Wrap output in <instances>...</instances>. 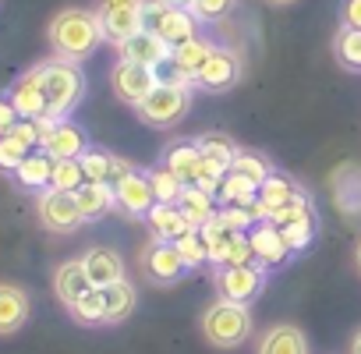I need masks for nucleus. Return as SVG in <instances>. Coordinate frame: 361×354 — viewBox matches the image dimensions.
Listing matches in <instances>:
<instances>
[{
	"mask_svg": "<svg viewBox=\"0 0 361 354\" xmlns=\"http://www.w3.org/2000/svg\"><path fill=\"white\" fill-rule=\"evenodd\" d=\"M50 47L57 57L64 61H85L96 54V47L103 43V29H99V15L96 11H82V8H68L61 15H54L50 29Z\"/></svg>",
	"mask_w": 361,
	"mask_h": 354,
	"instance_id": "f257e3e1",
	"label": "nucleus"
},
{
	"mask_svg": "<svg viewBox=\"0 0 361 354\" xmlns=\"http://www.w3.org/2000/svg\"><path fill=\"white\" fill-rule=\"evenodd\" d=\"M39 75H43V92H47V121H64L85 96V78L78 64L54 57L39 64Z\"/></svg>",
	"mask_w": 361,
	"mask_h": 354,
	"instance_id": "f03ea898",
	"label": "nucleus"
},
{
	"mask_svg": "<svg viewBox=\"0 0 361 354\" xmlns=\"http://www.w3.org/2000/svg\"><path fill=\"white\" fill-rule=\"evenodd\" d=\"M199 326H202V336H206L213 347L234 350V347H241V343L252 336V308L241 305V301L216 298V301L202 312Z\"/></svg>",
	"mask_w": 361,
	"mask_h": 354,
	"instance_id": "7ed1b4c3",
	"label": "nucleus"
},
{
	"mask_svg": "<svg viewBox=\"0 0 361 354\" xmlns=\"http://www.w3.org/2000/svg\"><path fill=\"white\" fill-rule=\"evenodd\" d=\"M135 110H138V117H142L149 128H173V124L185 121L188 110H192V89L156 82V89H152Z\"/></svg>",
	"mask_w": 361,
	"mask_h": 354,
	"instance_id": "20e7f679",
	"label": "nucleus"
},
{
	"mask_svg": "<svg viewBox=\"0 0 361 354\" xmlns=\"http://www.w3.org/2000/svg\"><path fill=\"white\" fill-rule=\"evenodd\" d=\"M142 18H145V29L152 36H159L163 43H170V47H180V43L195 39V15L192 11L166 8V4L149 0V4L142 8Z\"/></svg>",
	"mask_w": 361,
	"mask_h": 354,
	"instance_id": "39448f33",
	"label": "nucleus"
},
{
	"mask_svg": "<svg viewBox=\"0 0 361 354\" xmlns=\"http://www.w3.org/2000/svg\"><path fill=\"white\" fill-rule=\"evenodd\" d=\"M36 213H39V224H43L47 231H54V234H75V231L85 224L75 192L43 188V192H39V202H36Z\"/></svg>",
	"mask_w": 361,
	"mask_h": 354,
	"instance_id": "423d86ee",
	"label": "nucleus"
},
{
	"mask_svg": "<svg viewBox=\"0 0 361 354\" xmlns=\"http://www.w3.org/2000/svg\"><path fill=\"white\" fill-rule=\"evenodd\" d=\"M138 266H142L145 280H152V283H159V287L177 283L180 276H185V269H188L185 259H180V252H177V245H173V241H159V238H152V241L142 248Z\"/></svg>",
	"mask_w": 361,
	"mask_h": 354,
	"instance_id": "0eeeda50",
	"label": "nucleus"
},
{
	"mask_svg": "<svg viewBox=\"0 0 361 354\" xmlns=\"http://www.w3.org/2000/svg\"><path fill=\"white\" fill-rule=\"evenodd\" d=\"M39 149L50 156V159H82V152L89 149V138L78 124L71 121H39Z\"/></svg>",
	"mask_w": 361,
	"mask_h": 354,
	"instance_id": "6e6552de",
	"label": "nucleus"
},
{
	"mask_svg": "<svg viewBox=\"0 0 361 354\" xmlns=\"http://www.w3.org/2000/svg\"><path fill=\"white\" fill-rule=\"evenodd\" d=\"M262 287H266V269L259 262H252V266H220V273H216V291L227 301L248 305L262 294Z\"/></svg>",
	"mask_w": 361,
	"mask_h": 354,
	"instance_id": "1a4fd4ad",
	"label": "nucleus"
},
{
	"mask_svg": "<svg viewBox=\"0 0 361 354\" xmlns=\"http://www.w3.org/2000/svg\"><path fill=\"white\" fill-rule=\"evenodd\" d=\"M110 89H114V96L121 103L138 106L156 89V71L152 68H142V64H131V61H117L114 71H110Z\"/></svg>",
	"mask_w": 361,
	"mask_h": 354,
	"instance_id": "9d476101",
	"label": "nucleus"
},
{
	"mask_svg": "<svg viewBox=\"0 0 361 354\" xmlns=\"http://www.w3.org/2000/svg\"><path fill=\"white\" fill-rule=\"evenodd\" d=\"M238 78H241V57L227 47H213L209 61L195 75V85L206 89V92H227Z\"/></svg>",
	"mask_w": 361,
	"mask_h": 354,
	"instance_id": "9b49d317",
	"label": "nucleus"
},
{
	"mask_svg": "<svg viewBox=\"0 0 361 354\" xmlns=\"http://www.w3.org/2000/svg\"><path fill=\"white\" fill-rule=\"evenodd\" d=\"M114 199H117V209L128 213V216H145L152 206H156V195H152V185H149V173H124L121 181L114 185Z\"/></svg>",
	"mask_w": 361,
	"mask_h": 354,
	"instance_id": "f8f14e48",
	"label": "nucleus"
},
{
	"mask_svg": "<svg viewBox=\"0 0 361 354\" xmlns=\"http://www.w3.org/2000/svg\"><path fill=\"white\" fill-rule=\"evenodd\" d=\"M39 138H43L39 121H18V124L11 128V135L0 138V170H8V173L18 170L22 159L39 145Z\"/></svg>",
	"mask_w": 361,
	"mask_h": 354,
	"instance_id": "ddd939ff",
	"label": "nucleus"
},
{
	"mask_svg": "<svg viewBox=\"0 0 361 354\" xmlns=\"http://www.w3.org/2000/svg\"><path fill=\"white\" fill-rule=\"evenodd\" d=\"M145 8V4H142ZM142 8H110V11H96L99 15V29H103V43L124 47L128 39H135L145 29Z\"/></svg>",
	"mask_w": 361,
	"mask_h": 354,
	"instance_id": "4468645a",
	"label": "nucleus"
},
{
	"mask_svg": "<svg viewBox=\"0 0 361 354\" xmlns=\"http://www.w3.org/2000/svg\"><path fill=\"white\" fill-rule=\"evenodd\" d=\"M11 106L18 110L22 121H43L47 117V92H43V75L39 68H32L29 75H22L11 89Z\"/></svg>",
	"mask_w": 361,
	"mask_h": 354,
	"instance_id": "2eb2a0df",
	"label": "nucleus"
},
{
	"mask_svg": "<svg viewBox=\"0 0 361 354\" xmlns=\"http://www.w3.org/2000/svg\"><path fill=\"white\" fill-rule=\"evenodd\" d=\"M121 50V61H131V64H142V68H163L170 57H173V47L170 43H163L159 36H152L149 29H142L135 39H128L124 47H117Z\"/></svg>",
	"mask_w": 361,
	"mask_h": 354,
	"instance_id": "dca6fc26",
	"label": "nucleus"
},
{
	"mask_svg": "<svg viewBox=\"0 0 361 354\" xmlns=\"http://www.w3.org/2000/svg\"><path fill=\"white\" fill-rule=\"evenodd\" d=\"M255 354H312L308 336L294 322H276L255 340Z\"/></svg>",
	"mask_w": 361,
	"mask_h": 354,
	"instance_id": "f3484780",
	"label": "nucleus"
},
{
	"mask_svg": "<svg viewBox=\"0 0 361 354\" xmlns=\"http://www.w3.org/2000/svg\"><path fill=\"white\" fill-rule=\"evenodd\" d=\"M252 252H255V262L259 266H280L287 262L290 255V245L283 241V231L269 220H259V227H252Z\"/></svg>",
	"mask_w": 361,
	"mask_h": 354,
	"instance_id": "a211bd4d",
	"label": "nucleus"
},
{
	"mask_svg": "<svg viewBox=\"0 0 361 354\" xmlns=\"http://www.w3.org/2000/svg\"><path fill=\"white\" fill-rule=\"evenodd\" d=\"M89 291H92V280H89L82 259H68V262H61V266L54 269V294H57V301H61L64 308H71V305H75L82 294H89Z\"/></svg>",
	"mask_w": 361,
	"mask_h": 354,
	"instance_id": "6ab92c4d",
	"label": "nucleus"
},
{
	"mask_svg": "<svg viewBox=\"0 0 361 354\" xmlns=\"http://www.w3.org/2000/svg\"><path fill=\"white\" fill-rule=\"evenodd\" d=\"M301 192H298V185L290 181V177H283V173H269L266 181L259 185V202H255V216L259 220H269L276 209H283L287 202H294Z\"/></svg>",
	"mask_w": 361,
	"mask_h": 354,
	"instance_id": "aec40b11",
	"label": "nucleus"
},
{
	"mask_svg": "<svg viewBox=\"0 0 361 354\" xmlns=\"http://www.w3.org/2000/svg\"><path fill=\"white\" fill-rule=\"evenodd\" d=\"M82 266H85L92 287H99V291L117 283V280H124V259L114 248H89L82 255Z\"/></svg>",
	"mask_w": 361,
	"mask_h": 354,
	"instance_id": "412c9836",
	"label": "nucleus"
},
{
	"mask_svg": "<svg viewBox=\"0 0 361 354\" xmlns=\"http://www.w3.org/2000/svg\"><path fill=\"white\" fill-rule=\"evenodd\" d=\"M29 322V294L18 283H0V336H11Z\"/></svg>",
	"mask_w": 361,
	"mask_h": 354,
	"instance_id": "4be33fe9",
	"label": "nucleus"
},
{
	"mask_svg": "<svg viewBox=\"0 0 361 354\" xmlns=\"http://www.w3.org/2000/svg\"><path fill=\"white\" fill-rule=\"evenodd\" d=\"M145 224H149L152 238H159V241H177L180 234L195 231L185 213H180L177 206H166V202H156V206L145 213Z\"/></svg>",
	"mask_w": 361,
	"mask_h": 354,
	"instance_id": "5701e85b",
	"label": "nucleus"
},
{
	"mask_svg": "<svg viewBox=\"0 0 361 354\" xmlns=\"http://www.w3.org/2000/svg\"><path fill=\"white\" fill-rule=\"evenodd\" d=\"M75 199H78V209H82V220H85V224L103 220V216L117 206L114 185H96V181H85V185L75 192Z\"/></svg>",
	"mask_w": 361,
	"mask_h": 354,
	"instance_id": "b1692460",
	"label": "nucleus"
},
{
	"mask_svg": "<svg viewBox=\"0 0 361 354\" xmlns=\"http://www.w3.org/2000/svg\"><path fill=\"white\" fill-rule=\"evenodd\" d=\"M103 301H106V322L117 326V322L131 319V312L138 308V291H135V283L124 276V280L103 287Z\"/></svg>",
	"mask_w": 361,
	"mask_h": 354,
	"instance_id": "393cba45",
	"label": "nucleus"
},
{
	"mask_svg": "<svg viewBox=\"0 0 361 354\" xmlns=\"http://www.w3.org/2000/svg\"><path fill=\"white\" fill-rule=\"evenodd\" d=\"M163 166H170L185 185H195L199 181V170H202V152H199L195 142H173L166 149V163Z\"/></svg>",
	"mask_w": 361,
	"mask_h": 354,
	"instance_id": "a878e982",
	"label": "nucleus"
},
{
	"mask_svg": "<svg viewBox=\"0 0 361 354\" xmlns=\"http://www.w3.org/2000/svg\"><path fill=\"white\" fill-rule=\"evenodd\" d=\"M177 209L188 216V224L199 231V227H206L213 216H216V206H213V195L209 192H202V188H195V185H188L185 192H180V199H177Z\"/></svg>",
	"mask_w": 361,
	"mask_h": 354,
	"instance_id": "bb28decb",
	"label": "nucleus"
},
{
	"mask_svg": "<svg viewBox=\"0 0 361 354\" xmlns=\"http://www.w3.org/2000/svg\"><path fill=\"white\" fill-rule=\"evenodd\" d=\"M209 54H213V43L209 39H202V36H195V39H188V43H180V47H173V64L185 71L192 82H195V75L202 71V64L209 61Z\"/></svg>",
	"mask_w": 361,
	"mask_h": 354,
	"instance_id": "cd10ccee",
	"label": "nucleus"
},
{
	"mask_svg": "<svg viewBox=\"0 0 361 354\" xmlns=\"http://www.w3.org/2000/svg\"><path fill=\"white\" fill-rule=\"evenodd\" d=\"M15 177L25 185V188H50V177H54V159L39 149V152H29L22 159V166L15 170Z\"/></svg>",
	"mask_w": 361,
	"mask_h": 354,
	"instance_id": "c85d7f7f",
	"label": "nucleus"
},
{
	"mask_svg": "<svg viewBox=\"0 0 361 354\" xmlns=\"http://www.w3.org/2000/svg\"><path fill=\"white\" fill-rule=\"evenodd\" d=\"M68 312H71V319L82 322V326H103V322H106V301H103V291L92 287V291L82 294Z\"/></svg>",
	"mask_w": 361,
	"mask_h": 354,
	"instance_id": "c756f323",
	"label": "nucleus"
},
{
	"mask_svg": "<svg viewBox=\"0 0 361 354\" xmlns=\"http://www.w3.org/2000/svg\"><path fill=\"white\" fill-rule=\"evenodd\" d=\"M149 185H152L156 202H166V206H177L180 192L188 188V185L180 181V177H177L170 166H156V170H149Z\"/></svg>",
	"mask_w": 361,
	"mask_h": 354,
	"instance_id": "7c9ffc66",
	"label": "nucleus"
},
{
	"mask_svg": "<svg viewBox=\"0 0 361 354\" xmlns=\"http://www.w3.org/2000/svg\"><path fill=\"white\" fill-rule=\"evenodd\" d=\"M195 145H199V152H202L206 159H216V163H224L227 170H231V163H234V156H238L234 138H227V135H220V131H206V135H199Z\"/></svg>",
	"mask_w": 361,
	"mask_h": 354,
	"instance_id": "2f4dec72",
	"label": "nucleus"
},
{
	"mask_svg": "<svg viewBox=\"0 0 361 354\" xmlns=\"http://www.w3.org/2000/svg\"><path fill=\"white\" fill-rule=\"evenodd\" d=\"M199 234H202V241H206V252H209V262H216V266H224L227 262V252H231V241H234V234L213 216L206 227H199Z\"/></svg>",
	"mask_w": 361,
	"mask_h": 354,
	"instance_id": "473e14b6",
	"label": "nucleus"
},
{
	"mask_svg": "<svg viewBox=\"0 0 361 354\" xmlns=\"http://www.w3.org/2000/svg\"><path fill=\"white\" fill-rule=\"evenodd\" d=\"M231 170L234 173H241V177H248V181L259 188L266 177L273 173V166H269V159L266 156H259V152H248V149H238V156H234V163H231Z\"/></svg>",
	"mask_w": 361,
	"mask_h": 354,
	"instance_id": "72a5a7b5",
	"label": "nucleus"
},
{
	"mask_svg": "<svg viewBox=\"0 0 361 354\" xmlns=\"http://www.w3.org/2000/svg\"><path fill=\"white\" fill-rule=\"evenodd\" d=\"M82 185H85L82 159H54V177H50V188H57V192H78Z\"/></svg>",
	"mask_w": 361,
	"mask_h": 354,
	"instance_id": "f704fd0d",
	"label": "nucleus"
},
{
	"mask_svg": "<svg viewBox=\"0 0 361 354\" xmlns=\"http://www.w3.org/2000/svg\"><path fill=\"white\" fill-rule=\"evenodd\" d=\"M333 50L347 71H361V29H340Z\"/></svg>",
	"mask_w": 361,
	"mask_h": 354,
	"instance_id": "c9c22d12",
	"label": "nucleus"
},
{
	"mask_svg": "<svg viewBox=\"0 0 361 354\" xmlns=\"http://www.w3.org/2000/svg\"><path fill=\"white\" fill-rule=\"evenodd\" d=\"M173 245H177V252H180V259H185V266H188V269H195V266L209 262V252H206V241H202V234H199V231L180 234Z\"/></svg>",
	"mask_w": 361,
	"mask_h": 354,
	"instance_id": "e433bc0d",
	"label": "nucleus"
},
{
	"mask_svg": "<svg viewBox=\"0 0 361 354\" xmlns=\"http://www.w3.org/2000/svg\"><path fill=\"white\" fill-rule=\"evenodd\" d=\"M216 220H220L231 234H245L259 216H255V209H248V206H224V209L216 213Z\"/></svg>",
	"mask_w": 361,
	"mask_h": 354,
	"instance_id": "4c0bfd02",
	"label": "nucleus"
},
{
	"mask_svg": "<svg viewBox=\"0 0 361 354\" xmlns=\"http://www.w3.org/2000/svg\"><path fill=\"white\" fill-rule=\"evenodd\" d=\"M301 220H312V202L305 195H298L294 202H287L283 209H276L269 216V224H276V227H290V224H301Z\"/></svg>",
	"mask_w": 361,
	"mask_h": 354,
	"instance_id": "58836bf2",
	"label": "nucleus"
},
{
	"mask_svg": "<svg viewBox=\"0 0 361 354\" xmlns=\"http://www.w3.org/2000/svg\"><path fill=\"white\" fill-rule=\"evenodd\" d=\"M234 4H238V0H195L192 15H195L199 22H216V18L231 15V8H234Z\"/></svg>",
	"mask_w": 361,
	"mask_h": 354,
	"instance_id": "ea45409f",
	"label": "nucleus"
},
{
	"mask_svg": "<svg viewBox=\"0 0 361 354\" xmlns=\"http://www.w3.org/2000/svg\"><path fill=\"white\" fill-rule=\"evenodd\" d=\"M280 231H283V241L290 245V252L308 248V245H312V234H315L312 220H301V224H290V227H280Z\"/></svg>",
	"mask_w": 361,
	"mask_h": 354,
	"instance_id": "a19ab883",
	"label": "nucleus"
},
{
	"mask_svg": "<svg viewBox=\"0 0 361 354\" xmlns=\"http://www.w3.org/2000/svg\"><path fill=\"white\" fill-rule=\"evenodd\" d=\"M252 262H255L252 238H248V234H234V241H231V252H227V262H224V266H252Z\"/></svg>",
	"mask_w": 361,
	"mask_h": 354,
	"instance_id": "79ce46f5",
	"label": "nucleus"
},
{
	"mask_svg": "<svg viewBox=\"0 0 361 354\" xmlns=\"http://www.w3.org/2000/svg\"><path fill=\"white\" fill-rule=\"evenodd\" d=\"M340 22H343V29H361V0H343Z\"/></svg>",
	"mask_w": 361,
	"mask_h": 354,
	"instance_id": "37998d69",
	"label": "nucleus"
},
{
	"mask_svg": "<svg viewBox=\"0 0 361 354\" xmlns=\"http://www.w3.org/2000/svg\"><path fill=\"white\" fill-rule=\"evenodd\" d=\"M18 121H22V117H18V110L11 106V99H0V138L11 135V128H15Z\"/></svg>",
	"mask_w": 361,
	"mask_h": 354,
	"instance_id": "c03bdc74",
	"label": "nucleus"
},
{
	"mask_svg": "<svg viewBox=\"0 0 361 354\" xmlns=\"http://www.w3.org/2000/svg\"><path fill=\"white\" fill-rule=\"evenodd\" d=\"M145 0H96V11H110V8H142Z\"/></svg>",
	"mask_w": 361,
	"mask_h": 354,
	"instance_id": "a18cd8bd",
	"label": "nucleus"
},
{
	"mask_svg": "<svg viewBox=\"0 0 361 354\" xmlns=\"http://www.w3.org/2000/svg\"><path fill=\"white\" fill-rule=\"evenodd\" d=\"M156 4H166V8H180V11H192L195 0H156Z\"/></svg>",
	"mask_w": 361,
	"mask_h": 354,
	"instance_id": "49530a36",
	"label": "nucleus"
},
{
	"mask_svg": "<svg viewBox=\"0 0 361 354\" xmlns=\"http://www.w3.org/2000/svg\"><path fill=\"white\" fill-rule=\"evenodd\" d=\"M350 354H361V329L350 336Z\"/></svg>",
	"mask_w": 361,
	"mask_h": 354,
	"instance_id": "de8ad7c7",
	"label": "nucleus"
},
{
	"mask_svg": "<svg viewBox=\"0 0 361 354\" xmlns=\"http://www.w3.org/2000/svg\"><path fill=\"white\" fill-rule=\"evenodd\" d=\"M269 4H276V8H287V4H298V0H269Z\"/></svg>",
	"mask_w": 361,
	"mask_h": 354,
	"instance_id": "09e8293b",
	"label": "nucleus"
},
{
	"mask_svg": "<svg viewBox=\"0 0 361 354\" xmlns=\"http://www.w3.org/2000/svg\"><path fill=\"white\" fill-rule=\"evenodd\" d=\"M354 259H357V269H361V241H357V248H354Z\"/></svg>",
	"mask_w": 361,
	"mask_h": 354,
	"instance_id": "8fccbe9b",
	"label": "nucleus"
}]
</instances>
